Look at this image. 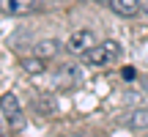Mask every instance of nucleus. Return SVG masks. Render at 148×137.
Masks as SVG:
<instances>
[{
    "instance_id": "nucleus-4",
    "label": "nucleus",
    "mask_w": 148,
    "mask_h": 137,
    "mask_svg": "<svg viewBox=\"0 0 148 137\" xmlns=\"http://www.w3.org/2000/svg\"><path fill=\"white\" fill-rule=\"evenodd\" d=\"M96 44V36H93V30H88V27H82V30H74L71 36H69V41H66V47L71 49V52H88L90 47Z\"/></svg>"
},
{
    "instance_id": "nucleus-5",
    "label": "nucleus",
    "mask_w": 148,
    "mask_h": 137,
    "mask_svg": "<svg viewBox=\"0 0 148 137\" xmlns=\"http://www.w3.org/2000/svg\"><path fill=\"white\" fill-rule=\"evenodd\" d=\"M36 3H38V0H0V14L19 16V14H27Z\"/></svg>"
},
{
    "instance_id": "nucleus-1",
    "label": "nucleus",
    "mask_w": 148,
    "mask_h": 137,
    "mask_svg": "<svg viewBox=\"0 0 148 137\" xmlns=\"http://www.w3.org/2000/svg\"><path fill=\"white\" fill-rule=\"evenodd\" d=\"M85 55V63L88 66H110V63H115L118 58H121V44L115 41V38H107V41H99V44H93V47L88 49V52H82Z\"/></svg>"
},
{
    "instance_id": "nucleus-8",
    "label": "nucleus",
    "mask_w": 148,
    "mask_h": 137,
    "mask_svg": "<svg viewBox=\"0 0 148 137\" xmlns=\"http://www.w3.org/2000/svg\"><path fill=\"white\" fill-rule=\"evenodd\" d=\"M22 68H25L27 74H41L44 68H47V60L38 58V55H33V58H22Z\"/></svg>"
},
{
    "instance_id": "nucleus-6",
    "label": "nucleus",
    "mask_w": 148,
    "mask_h": 137,
    "mask_svg": "<svg viewBox=\"0 0 148 137\" xmlns=\"http://www.w3.org/2000/svg\"><path fill=\"white\" fill-rule=\"evenodd\" d=\"M110 5L121 16H137L140 8H143V0H110Z\"/></svg>"
},
{
    "instance_id": "nucleus-3",
    "label": "nucleus",
    "mask_w": 148,
    "mask_h": 137,
    "mask_svg": "<svg viewBox=\"0 0 148 137\" xmlns=\"http://www.w3.org/2000/svg\"><path fill=\"white\" fill-rule=\"evenodd\" d=\"M79 79H82V71H79V66H74V63H66V66H60L58 71H55V85L63 88V90L77 88Z\"/></svg>"
},
{
    "instance_id": "nucleus-9",
    "label": "nucleus",
    "mask_w": 148,
    "mask_h": 137,
    "mask_svg": "<svg viewBox=\"0 0 148 137\" xmlns=\"http://www.w3.org/2000/svg\"><path fill=\"white\" fill-rule=\"evenodd\" d=\"M129 126L132 129H145L148 126V110H137L129 115Z\"/></svg>"
},
{
    "instance_id": "nucleus-7",
    "label": "nucleus",
    "mask_w": 148,
    "mask_h": 137,
    "mask_svg": "<svg viewBox=\"0 0 148 137\" xmlns=\"http://www.w3.org/2000/svg\"><path fill=\"white\" fill-rule=\"evenodd\" d=\"M33 52H36L38 58L49 60V58H55V55L60 52V41H55V38H44V41H38L36 47H33Z\"/></svg>"
},
{
    "instance_id": "nucleus-10",
    "label": "nucleus",
    "mask_w": 148,
    "mask_h": 137,
    "mask_svg": "<svg viewBox=\"0 0 148 137\" xmlns=\"http://www.w3.org/2000/svg\"><path fill=\"white\" fill-rule=\"evenodd\" d=\"M74 137H79V134H74Z\"/></svg>"
},
{
    "instance_id": "nucleus-2",
    "label": "nucleus",
    "mask_w": 148,
    "mask_h": 137,
    "mask_svg": "<svg viewBox=\"0 0 148 137\" xmlns=\"http://www.w3.org/2000/svg\"><path fill=\"white\" fill-rule=\"evenodd\" d=\"M0 115H3L14 129H19L22 123H25V118H22V101L16 99L14 93H3L0 96Z\"/></svg>"
}]
</instances>
